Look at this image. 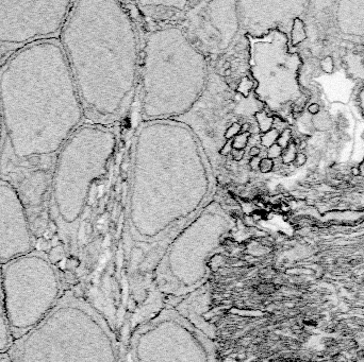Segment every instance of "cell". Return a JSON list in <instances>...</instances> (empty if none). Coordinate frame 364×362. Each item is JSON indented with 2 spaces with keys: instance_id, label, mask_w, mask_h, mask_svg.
I'll list each match as a JSON object with an SVG mask.
<instances>
[{
  "instance_id": "obj_12",
  "label": "cell",
  "mask_w": 364,
  "mask_h": 362,
  "mask_svg": "<svg viewBox=\"0 0 364 362\" xmlns=\"http://www.w3.org/2000/svg\"><path fill=\"white\" fill-rule=\"evenodd\" d=\"M291 130L290 129H286L283 130L281 134L279 135L277 139V145L280 146L282 149H286L287 146L290 145V140H291Z\"/></svg>"
},
{
  "instance_id": "obj_17",
  "label": "cell",
  "mask_w": 364,
  "mask_h": 362,
  "mask_svg": "<svg viewBox=\"0 0 364 362\" xmlns=\"http://www.w3.org/2000/svg\"><path fill=\"white\" fill-rule=\"evenodd\" d=\"M307 162V155L305 153H297L295 159H294V164L296 167H301L306 164Z\"/></svg>"
},
{
  "instance_id": "obj_27",
  "label": "cell",
  "mask_w": 364,
  "mask_h": 362,
  "mask_svg": "<svg viewBox=\"0 0 364 362\" xmlns=\"http://www.w3.org/2000/svg\"><path fill=\"white\" fill-rule=\"evenodd\" d=\"M222 68H224V70H228V69H231V63L228 61H226L224 63V66H222Z\"/></svg>"
},
{
  "instance_id": "obj_14",
  "label": "cell",
  "mask_w": 364,
  "mask_h": 362,
  "mask_svg": "<svg viewBox=\"0 0 364 362\" xmlns=\"http://www.w3.org/2000/svg\"><path fill=\"white\" fill-rule=\"evenodd\" d=\"M273 168H274V162H273V159H270L268 157L261 159L260 166H259L260 172H262V173H268V172L272 171Z\"/></svg>"
},
{
  "instance_id": "obj_22",
  "label": "cell",
  "mask_w": 364,
  "mask_h": 362,
  "mask_svg": "<svg viewBox=\"0 0 364 362\" xmlns=\"http://www.w3.org/2000/svg\"><path fill=\"white\" fill-rule=\"evenodd\" d=\"M260 153H261V150H260V148H258V147H251L250 150H249V155H250L251 157H257L260 155Z\"/></svg>"
},
{
  "instance_id": "obj_24",
  "label": "cell",
  "mask_w": 364,
  "mask_h": 362,
  "mask_svg": "<svg viewBox=\"0 0 364 362\" xmlns=\"http://www.w3.org/2000/svg\"><path fill=\"white\" fill-rule=\"evenodd\" d=\"M351 174H353V176H358V175H360V171H359V168H358V167H353V168H351Z\"/></svg>"
},
{
  "instance_id": "obj_8",
  "label": "cell",
  "mask_w": 364,
  "mask_h": 362,
  "mask_svg": "<svg viewBox=\"0 0 364 362\" xmlns=\"http://www.w3.org/2000/svg\"><path fill=\"white\" fill-rule=\"evenodd\" d=\"M279 137V133L276 129H272L268 132L264 134L263 136H261V143H262L264 147H272L274 143H276V140Z\"/></svg>"
},
{
  "instance_id": "obj_19",
  "label": "cell",
  "mask_w": 364,
  "mask_h": 362,
  "mask_svg": "<svg viewBox=\"0 0 364 362\" xmlns=\"http://www.w3.org/2000/svg\"><path fill=\"white\" fill-rule=\"evenodd\" d=\"M231 154H232V159L234 162H239L244 157V150H235V149H233Z\"/></svg>"
},
{
  "instance_id": "obj_26",
  "label": "cell",
  "mask_w": 364,
  "mask_h": 362,
  "mask_svg": "<svg viewBox=\"0 0 364 362\" xmlns=\"http://www.w3.org/2000/svg\"><path fill=\"white\" fill-rule=\"evenodd\" d=\"M359 168V171H360V175L364 176V158H363V162L360 164V166L358 167Z\"/></svg>"
},
{
  "instance_id": "obj_3",
  "label": "cell",
  "mask_w": 364,
  "mask_h": 362,
  "mask_svg": "<svg viewBox=\"0 0 364 362\" xmlns=\"http://www.w3.org/2000/svg\"><path fill=\"white\" fill-rule=\"evenodd\" d=\"M0 275L6 320L15 340L57 305L62 295L60 276L49 256L37 250L0 265Z\"/></svg>"
},
{
  "instance_id": "obj_9",
  "label": "cell",
  "mask_w": 364,
  "mask_h": 362,
  "mask_svg": "<svg viewBox=\"0 0 364 362\" xmlns=\"http://www.w3.org/2000/svg\"><path fill=\"white\" fill-rule=\"evenodd\" d=\"M306 35L305 29H303V23L299 19H295V23H294V30H293V44L296 45L303 39H305Z\"/></svg>"
},
{
  "instance_id": "obj_28",
  "label": "cell",
  "mask_w": 364,
  "mask_h": 362,
  "mask_svg": "<svg viewBox=\"0 0 364 362\" xmlns=\"http://www.w3.org/2000/svg\"><path fill=\"white\" fill-rule=\"evenodd\" d=\"M249 124L248 123H245L244 125H242V131H243V133H245V132H248L249 130Z\"/></svg>"
},
{
  "instance_id": "obj_5",
  "label": "cell",
  "mask_w": 364,
  "mask_h": 362,
  "mask_svg": "<svg viewBox=\"0 0 364 362\" xmlns=\"http://www.w3.org/2000/svg\"><path fill=\"white\" fill-rule=\"evenodd\" d=\"M34 250L27 206L13 184L0 179V265Z\"/></svg>"
},
{
  "instance_id": "obj_13",
  "label": "cell",
  "mask_w": 364,
  "mask_h": 362,
  "mask_svg": "<svg viewBox=\"0 0 364 362\" xmlns=\"http://www.w3.org/2000/svg\"><path fill=\"white\" fill-rule=\"evenodd\" d=\"M242 131V125L238 122H233V123L231 124V125L228 128V130H227L226 134H225V137L227 138L228 140H231L233 137H235V136L239 135V133Z\"/></svg>"
},
{
  "instance_id": "obj_7",
  "label": "cell",
  "mask_w": 364,
  "mask_h": 362,
  "mask_svg": "<svg viewBox=\"0 0 364 362\" xmlns=\"http://www.w3.org/2000/svg\"><path fill=\"white\" fill-rule=\"evenodd\" d=\"M256 118H257L260 131L266 133V132H268L270 129H272L273 123H274V119L270 118V117H267V115L265 114L264 112L257 113V114H256Z\"/></svg>"
},
{
  "instance_id": "obj_18",
  "label": "cell",
  "mask_w": 364,
  "mask_h": 362,
  "mask_svg": "<svg viewBox=\"0 0 364 362\" xmlns=\"http://www.w3.org/2000/svg\"><path fill=\"white\" fill-rule=\"evenodd\" d=\"M232 150H233V147H232V139H231V140H228L224 146H222V148L220 149L219 153L222 155H224V156H227V155H229L230 153L232 152Z\"/></svg>"
},
{
  "instance_id": "obj_23",
  "label": "cell",
  "mask_w": 364,
  "mask_h": 362,
  "mask_svg": "<svg viewBox=\"0 0 364 362\" xmlns=\"http://www.w3.org/2000/svg\"><path fill=\"white\" fill-rule=\"evenodd\" d=\"M0 362H12L11 357L8 352L6 353H0Z\"/></svg>"
},
{
  "instance_id": "obj_29",
  "label": "cell",
  "mask_w": 364,
  "mask_h": 362,
  "mask_svg": "<svg viewBox=\"0 0 364 362\" xmlns=\"http://www.w3.org/2000/svg\"><path fill=\"white\" fill-rule=\"evenodd\" d=\"M231 73H232L231 69H228V70H225V76H231Z\"/></svg>"
},
{
  "instance_id": "obj_11",
  "label": "cell",
  "mask_w": 364,
  "mask_h": 362,
  "mask_svg": "<svg viewBox=\"0 0 364 362\" xmlns=\"http://www.w3.org/2000/svg\"><path fill=\"white\" fill-rule=\"evenodd\" d=\"M296 145L294 142H290V145L286 148V150L282 151V160L286 164H289L291 162H294L296 156Z\"/></svg>"
},
{
  "instance_id": "obj_4",
  "label": "cell",
  "mask_w": 364,
  "mask_h": 362,
  "mask_svg": "<svg viewBox=\"0 0 364 362\" xmlns=\"http://www.w3.org/2000/svg\"><path fill=\"white\" fill-rule=\"evenodd\" d=\"M73 2L0 1V66L34 43L59 39Z\"/></svg>"
},
{
  "instance_id": "obj_21",
  "label": "cell",
  "mask_w": 364,
  "mask_h": 362,
  "mask_svg": "<svg viewBox=\"0 0 364 362\" xmlns=\"http://www.w3.org/2000/svg\"><path fill=\"white\" fill-rule=\"evenodd\" d=\"M320 105L317 104V103H312V104H310L309 105V107H308V112L310 113V114H312V115H316V114H318V112H320Z\"/></svg>"
},
{
  "instance_id": "obj_20",
  "label": "cell",
  "mask_w": 364,
  "mask_h": 362,
  "mask_svg": "<svg viewBox=\"0 0 364 362\" xmlns=\"http://www.w3.org/2000/svg\"><path fill=\"white\" fill-rule=\"evenodd\" d=\"M260 162H261V159L259 158V156L251 157V160H250V162H249V166H250V168L252 170H257V169H259V166H260Z\"/></svg>"
},
{
  "instance_id": "obj_2",
  "label": "cell",
  "mask_w": 364,
  "mask_h": 362,
  "mask_svg": "<svg viewBox=\"0 0 364 362\" xmlns=\"http://www.w3.org/2000/svg\"><path fill=\"white\" fill-rule=\"evenodd\" d=\"M8 353L12 362H99V329L91 307L71 292L18 339Z\"/></svg>"
},
{
  "instance_id": "obj_1",
  "label": "cell",
  "mask_w": 364,
  "mask_h": 362,
  "mask_svg": "<svg viewBox=\"0 0 364 362\" xmlns=\"http://www.w3.org/2000/svg\"><path fill=\"white\" fill-rule=\"evenodd\" d=\"M0 179L25 171L49 189L47 175L78 130L83 106L59 39L34 43L0 66Z\"/></svg>"
},
{
  "instance_id": "obj_16",
  "label": "cell",
  "mask_w": 364,
  "mask_h": 362,
  "mask_svg": "<svg viewBox=\"0 0 364 362\" xmlns=\"http://www.w3.org/2000/svg\"><path fill=\"white\" fill-rule=\"evenodd\" d=\"M320 66H322L323 70L326 73H331L333 71V60L331 56H326L322 62H320Z\"/></svg>"
},
{
  "instance_id": "obj_15",
  "label": "cell",
  "mask_w": 364,
  "mask_h": 362,
  "mask_svg": "<svg viewBox=\"0 0 364 362\" xmlns=\"http://www.w3.org/2000/svg\"><path fill=\"white\" fill-rule=\"evenodd\" d=\"M282 151H283V149L280 147V146H278L277 143H274V145H273L272 147L268 148V151H267V157L270 158V159H273V158L279 157L280 155H282Z\"/></svg>"
},
{
  "instance_id": "obj_25",
  "label": "cell",
  "mask_w": 364,
  "mask_h": 362,
  "mask_svg": "<svg viewBox=\"0 0 364 362\" xmlns=\"http://www.w3.org/2000/svg\"><path fill=\"white\" fill-rule=\"evenodd\" d=\"M2 146V123H1V116H0V152H1Z\"/></svg>"
},
{
  "instance_id": "obj_6",
  "label": "cell",
  "mask_w": 364,
  "mask_h": 362,
  "mask_svg": "<svg viewBox=\"0 0 364 362\" xmlns=\"http://www.w3.org/2000/svg\"><path fill=\"white\" fill-rule=\"evenodd\" d=\"M13 343V338L6 320V310H4L3 296L1 289V275H0V353H6L9 351Z\"/></svg>"
},
{
  "instance_id": "obj_10",
  "label": "cell",
  "mask_w": 364,
  "mask_h": 362,
  "mask_svg": "<svg viewBox=\"0 0 364 362\" xmlns=\"http://www.w3.org/2000/svg\"><path fill=\"white\" fill-rule=\"evenodd\" d=\"M248 139H249V132L239 134L232 140V147H233V149H235V150H244L246 146H247Z\"/></svg>"
}]
</instances>
